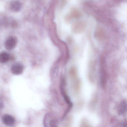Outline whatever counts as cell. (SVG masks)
<instances>
[{"instance_id":"obj_6","label":"cell","mask_w":127,"mask_h":127,"mask_svg":"<svg viewBox=\"0 0 127 127\" xmlns=\"http://www.w3.org/2000/svg\"><path fill=\"white\" fill-rule=\"evenodd\" d=\"M9 56L7 53L3 52L0 54V62L1 63L7 62L9 61Z\"/></svg>"},{"instance_id":"obj_4","label":"cell","mask_w":127,"mask_h":127,"mask_svg":"<svg viewBox=\"0 0 127 127\" xmlns=\"http://www.w3.org/2000/svg\"><path fill=\"white\" fill-rule=\"evenodd\" d=\"M127 110V103L125 101H123L119 104L118 109V112L119 115H123L126 112Z\"/></svg>"},{"instance_id":"obj_7","label":"cell","mask_w":127,"mask_h":127,"mask_svg":"<svg viewBox=\"0 0 127 127\" xmlns=\"http://www.w3.org/2000/svg\"><path fill=\"white\" fill-rule=\"evenodd\" d=\"M124 127H127V123L124 124Z\"/></svg>"},{"instance_id":"obj_5","label":"cell","mask_w":127,"mask_h":127,"mask_svg":"<svg viewBox=\"0 0 127 127\" xmlns=\"http://www.w3.org/2000/svg\"><path fill=\"white\" fill-rule=\"evenodd\" d=\"M10 8L13 11L18 12L21 8V4L19 1H14L10 4Z\"/></svg>"},{"instance_id":"obj_3","label":"cell","mask_w":127,"mask_h":127,"mask_svg":"<svg viewBox=\"0 0 127 127\" xmlns=\"http://www.w3.org/2000/svg\"><path fill=\"white\" fill-rule=\"evenodd\" d=\"M3 122L4 124L9 127H12L15 122V119L13 117L9 115H5L3 117Z\"/></svg>"},{"instance_id":"obj_1","label":"cell","mask_w":127,"mask_h":127,"mask_svg":"<svg viewBox=\"0 0 127 127\" xmlns=\"http://www.w3.org/2000/svg\"><path fill=\"white\" fill-rule=\"evenodd\" d=\"M17 43V40L16 38L14 36H10L6 40L4 43V46L7 50H11L15 47Z\"/></svg>"},{"instance_id":"obj_2","label":"cell","mask_w":127,"mask_h":127,"mask_svg":"<svg viewBox=\"0 0 127 127\" xmlns=\"http://www.w3.org/2000/svg\"><path fill=\"white\" fill-rule=\"evenodd\" d=\"M24 71V67L20 63H16L12 66L11 71L15 75H19L21 74Z\"/></svg>"}]
</instances>
